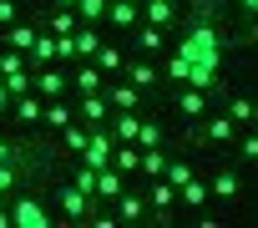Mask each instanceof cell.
<instances>
[{"label": "cell", "instance_id": "1", "mask_svg": "<svg viewBox=\"0 0 258 228\" xmlns=\"http://www.w3.org/2000/svg\"><path fill=\"white\" fill-rule=\"evenodd\" d=\"M177 56L187 61V86H203V91H223L218 81V66H223V31L213 21V6L203 0V6L192 11L182 41H177Z\"/></svg>", "mask_w": 258, "mask_h": 228}, {"label": "cell", "instance_id": "2", "mask_svg": "<svg viewBox=\"0 0 258 228\" xmlns=\"http://www.w3.org/2000/svg\"><path fill=\"white\" fill-rule=\"evenodd\" d=\"M31 91L46 96V101H51V96H66V91H71V76L56 71V66H36V71H31Z\"/></svg>", "mask_w": 258, "mask_h": 228}, {"label": "cell", "instance_id": "3", "mask_svg": "<svg viewBox=\"0 0 258 228\" xmlns=\"http://www.w3.org/2000/svg\"><path fill=\"white\" fill-rule=\"evenodd\" d=\"M111 147H116V137H111L106 127H91V132H86V147H81V162H86V167H106V162H111Z\"/></svg>", "mask_w": 258, "mask_h": 228}, {"label": "cell", "instance_id": "4", "mask_svg": "<svg viewBox=\"0 0 258 228\" xmlns=\"http://www.w3.org/2000/svg\"><path fill=\"white\" fill-rule=\"evenodd\" d=\"M11 223H16V228H51L56 218L46 213V203H36V198H21V203L11 208Z\"/></svg>", "mask_w": 258, "mask_h": 228}, {"label": "cell", "instance_id": "5", "mask_svg": "<svg viewBox=\"0 0 258 228\" xmlns=\"http://www.w3.org/2000/svg\"><path fill=\"white\" fill-rule=\"evenodd\" d=\"M101 96H111V106H116V111H142V101H147V96H142V91H137L132 81H116V86H101Z\"/></svg>", "mask_w": 258, "mask_h": 228}, {"label": "cell", "instance_id": "6", "mask_svg": "<svg viewBox=\"0 0 258 228\" xmlns=\"http://www.w3.org/2000/svg\"><path fill=\"white\" fill-rule=\"evenodd\" d=\"M91 66H96L101 76H116V71L126 66V51H121V46H111V41H101V46L91 51Z\"/></svg>", "mask_w": 258, "mask_h": 228}, {"label": "cell", "instance_id": "7", "mask_svg": "<svg viewBox=\"0 0 258 228\" xmlns=\"http://www.w3.org/2000/svg\"><path fill=\"white\" fill-rule=\"evenodd\" d=\"M61 208H66V218H81V223H86V218L96 213V198H86L81 188L66 183V188H61Z\"/></svg>", "mask_w": 258, "mask_h": 228}, {"label": "cell", "instance_id": "8", "mask_svg": "<svg viewBox=\"0 0 258 228\" xmlns=\"http://www.w3.org/2000/svg\"><path fill=\"white\" fill-rule=\"evenodd\" d=\"M142 218H147V198L121 188V193H116V223H142Z\"/></svg>", "mask_w": 258, "mask_h": 228}, {"label": "cell", "instance_id": "9", "mask_svg": "<svg viewBox=\"0 0 258 228\" xmlns=\"http://www.w3.org/2000/svg\"><path fill=\"white\" fill-rule=\"evenodd\" d=\"M121 71H126V81H132L137 91H157V81H162V71H157L152 61H126Z\"/></svg>", "mask_w": 258, "mask_h": 228}, {"label": "cell", "instance_id": "10", "mask_svg": "<svg viewBox=\"0 0 258 228\" xmlns=\"http://www.w3.org/2000/svg\"><path fill=\"white\" fill-rule=\"evenodd\" d=\"M208 101H213V96H208L203 86H182V91H177V111H182L187 122H198V117H203V111H208Z\"/></svg>", "mask_w": 258, "mask_h": 228}, {"label": "cell", "instance_id": "11", "mask_svg": "<svg viewBox=\"0 0 258 228\" xmlns=\"http://www.w3.org/2000/svg\"><path fill=\"white\" fill-rule=\"evenodd\" d=\"M106 21L121 26V31H132L142 21V6H137V0H106Z\"/></svg>", "mask_w": 258, "mask_h": 228}, {"label": "cell", "instance_id": "12", "mask_svg": "<svg viewBox=\"0 0 258 228\" xmlns=\"http://www.w3.org/2000/svg\"><path fill=\"white\" fill-rule=\"evenodd\" d=\"M147 198H152V208H157V223H172L167 213H172V203H177V188H172L167 178H152V193H147Z\"/></svg>", "mask_w": 258, "mask_h": 228}, {"label": "cell", "instance_id": "13", "mask_svg": "<svg viewBox=\"0 0 258 228\" xmlns=\"http://www.w3.org/2000/svg\"><path fill=\"white\" fill-rule=\"evenodd\" d=\"M106 117H111V101H106L101 91H86V96H81V122H86V127H101Z\"/></svg>", "mask_w": 258, "mask_h": 228}, {"label": "cell", "instance_id": "14", "mask_svg": "<svg viewBox=\"0 0 258 228\" xmlns=\"http://www.w3.org/2000/svg\"><path fill=\"white\" fill-rule=\"evenodd\" d=\"M192 137H203V142H213V147H223V142H233V117L223 111V117H213L208 127H192Z\"/></svg>", "mask_w": 258, "mask_h": 228}, {"label": "cell", "instance_id": "15", "mask_svg": "<svg viewBox=\"0 0 258 228\" xmlns=\"http://www.w3.org/2000/svg\"><path fill=\"white\" fill-rule=\"evenodd\" d=\"M56 61V36L51 31H36V41H31V56H26V66L36 71V66H51Z\"/></svg>", "mask_w": 258, "mask_h": 228}, {"label": "cell", "instance_id": "16", "mask_svg": "<svg viewBox=\"0 0 258 228\" xmlns=\"http://www.w3.org/2000/svg\"><path fill=\"white\" fill-rule=\"evenodd\" d=\"M11 106H16V117H21L26 127H36V122H41V111H46V101H41L36 91H21V96H11Z\"/></svg>", "mask_w": 258, "mask_h": 228}, {"label": "cell", "instance_id": "17", "mask_svg": "<svg viewBox=\"0 0 258 228\" xmlns=\"http://www.w3.org/2000/svg\"><path fill=\"white\" fill-rule=\"evenodd\" d=\"M36 31H41L36 21H11V26H6V46H11V51H31Z\"/></svg>", "mask_w": 258, "mask_h": 228}, {"label": "cell", "instance_id": "18", "mask_svg": "<svg viewBox=\"0 0 258 228\" xmlns=\"http://www.w3.org/2000/svg\"><path fill=\"white\" fill-rule=\"evenodd\" d=\"M101 46V36H96V26H76L71 31V56L76 61H91V51Z\"/></svg>", "mask_w": 258, "mask_h": 228}, {"label": "cell", "instance_id": "19", "mask_svg": "<svg viewBox=\"0 0 258 228\" xmlns=\"http://www.w3.org/2000/svg\"><path fill=\"white\" fill-rule=\"evenodd\" d=\"M106 122H111L106 132H111L116 142H132V137H137V122H142V117H137V111H111Z\"/></svg>", "mask_w": 258, "mask_h": 228}, {"label": "cell", "instance_id": "20", "mask_svg": "<svg viewBox=\"0 0 258 228\" xmlns=\"http://www.w3.org/2000/svg\"><path fill=\"white\" fill-rule=\"evenodd\" d=\"M81 21H76V11H66V6H56L46 21H41V31H51V36H71Z\"/></svg>", "mask_w": 258, "mask_h": 228}, {"label": "cell", "instance_id": "21", "mask_svg": "<svg viewBox=\"0 0 258 228\" xmlns=\"http://www.w3.org/2000/svg\"><path fill=\"white\" fill-rule=\"evenodd\" d=\"M132 142H137V147H167V132H162V122H157V117H142Z\"/></svg>", "mask_w": 258, "mask_h": 228}, {"label": "cell", "instance_id": "22", "mask_svg": "<svg viewBox=\"0 0 258 228\" xmlns=\"http://www.w3.org/2000/svg\"><path fill=\"white\" fill-rule=\"evenodd\" d=\"M121 188H126V178H121L111 162H106V167H96V198H106V203H111Z\"/></svg>", "mask_w": 258, "mask_h": 228}, {"label": "cell", "instance_id": "23", "mask_svg": "<svg viewBox=\"0 0 258 228\" xmlns=\"http://www.w3.org/2000/svg\"><path fill=\"white\" fill-rule=\"evenodd\" d=\"M71 86H76V96H86V91H101L106 76H101L96 66H76V71H71Z\"/></svg>", "mask_w": 258, "mask_h": 228}, {"label": "cell", "instance_id": "24", "mask_svg": "<svg viewBox=\"0 0 258 228\" xmlns=\"http://www.w3.org/2000/svg\"><path fill=\"white\" fill-rule=\"evenodd\" d=\"M41 122H46L51 132H61V127L71 122V106H66V96H51V101H46V111H41Z\"/></svg>", "mask_w": 258, "mask_h": 228}, {"label": "cell", "instance_id": "25", "mask_svg": "<svg viewBox=\"0 0 258 228\" xmlns=\"http://www.w3.org/2000/svg\"><path fill=\"white\" fill-rule=\"evenodd\" d=\"M142 16L152 26H172L177 21V6H172V0H142Z\"/></svg>", "mask_w": 258, "mask_h": 228}, {"label": "cell", "instance_id": "26", "mask_svg": "<svg viewBox=\"0 0 258 228\" xmlns=\"http://www.w3.org/2000/svg\"><path fill=\"white\" fill-rule=\"evenodd\" d=\"M177 198H182V208H208V183H198V178H187L182 188H177Z\"/></svg>", "mask_w": 258, "mask_h": 228}, {"label": "cell", "instance_id": "27", "mask_svg": "<svg viewBox=\"0 0 258 228\" xmlns=\"http://www.w3.org/2000/svg\"><path fill=\"white\" fill-rule=\"evenodd\" d=\"M137 46H142V51H152V56H157V51H167L162 26H152V21H147V26H137Z\"/></svg>", "mask_w": 258, "mask_h": 228}, {"label": "cell", "instance_id": "28", "mask_svg": "<svg viewBox=\"0 0 258 228\" xmlns=\"http://www.w3.org/2000/svg\"><path fill=\"white\" fill-rule=\"evenodd\" d=\"M208 193H218V198H238V193H243V173H233V167H228V173H218Z\"/></svg>", "mask_w": 258, "mask_h": 228}, {"label": "cell", "instance_id": "29", "mask_svg": "<svg viewBox=\"0 0 258 228\" xmlns=\"http://www.w3.org/2000/svg\"><path fill=\"white\" fill-rule=\"evenodd\" d=\"M71 11H76L81 26H96V21H106V0H76Z\"/></svg>", "mask_w": 258, "mask_h": 228}, {"label": "cell", "instance_id": "30", "mask_svg": "<svg viewBox=\"0 0 258 228\" xmlns=\"http://www.w3.org/2000/svg\"><path fill=\"white\" fill-rule=\"evenodd\" d=\"M228 117H233L238 127H253V101H248V96H228Z\"/></svg>", "mask_w": 258, "mask_h": 228}, {"label": "cell", "instance_id": "31", "mask_svg": "<svg viewBox=\"0 0 258 228\" xmlns=\"http://www.w3.org/2000/svg\"><path fill=\"white\" fill-rule=\"evenodd\" d=\"M21 183V157H11V162H0V198H6L11 188Z\"/></svg>", "mask_w": 258, "mask_h": 228}, {"label": "cell", "instance_id": "32", "mask_svg": "<svg viewBox=\"0 0 258 228\" xmlns=\"http://www.w3.org/2000/svg\"><path fill=\"white\" fill-rule=\"evenodd\" d=\"M0 81H6L11 96H21V91H31V66H21V71H11V76H0Z\"/></svg>", "mask_w": 258, "mask_h": 228}, {"label": "cell", "instance_id": "33", "mask_svg": "<svg viewBox=\"0 0 258 228\" xmlns=\"http://www.w3.org/2000/svg\"><path fill=\"white\" fill-rule=\"evenodd\" d=\"M71 188H81L86 198H96V167H86V162H81V167H76V178H71Z\"/></svg>", "mask_w": 258, "mask_h": 228}, {"label": "cell", "instance_id": "34", "mask_svg": "<svg viewBox=\"0 0 258 228\" xmlns=\"http://www.w3.org/2000/svg\"><path fill=\"white\" fill-rule=\"evenodd\" d=\"M21 66H26V51H11V46L0 51V76H11V71H21Z\"/></svg>", "mask_w": 258, "mask_h": 228}, {"label": "cell", "instance_id": "35", "mask_svg": "<svg viewBox=\"0 0 258 228\" xmlns=\"http://www.w3.org/2000/svg\"><path fill=\"white\" fill-rule=\"evenodd\" d=\"M167 76H172V81H177V86H187V61H182V56H177V51H172V56H167Z\"/></svg>", "mask_w": 258, "mask_h": 228}, {"label": "cell", "instance_id": "36", "mask_svg": "<svg viewBox=\"0 0 258 228\" xmlns=\"http://www.w3.org/2000/svg\"><path fill=\"white\" fill-rule=\"evenodd\" d=\"M11 21H21V6H16V0H0V31H6Z\"/></svg>", "mask_w": 258, "mask_h": 228}, {"label": "cell", "instance_id": "37", "mask_svg": "<svg viewBox=\"0 0 258 228\" xmlns=\"http://www.w3.org/2000/svg\"><path fill=\"white\" fill-rule=\"evenodd\" d=\"M238 11H243V21L253 26V16H258V0H238Z\"/></svg>", "mask_w": 258, "mask_h": 228}, {"label": "cell", "instance_id": "38", "mask_svg": "<svg viewBox=\"0 0 258 228\" xmlns=\"http://www.w3.org/2000/svg\"><path fill=\"white\" fill-rule=\"evenodd\" d=\"M11 157H16V152H11V142H6V137H0V162H11Z\"/></svg>", "mask_w": 258, "mask_h": 228}, {"label": "cell", "instance_id": "39", "mask_svg": "<svg viewBox=\"0 0 258 228\" xmlns=\"http://www.w3.org/2000/svg\"><path fill=\"white\" fill-rule=\"evenodd\" d=\"M11 106V91H6V81H0V111H6Z\"/></svg>", "mask_w": 258, "mask_h": 228}, {"label": "cell", "instance_id": "40", "mask_svg": "<svg viewBox=\"0 0 258 228\" xmlns=\"http://www.w3.org/2000/svg\"><path fill=\"white\" fill-rule=\"evenodd\" d=\"M137 6H142V0H137Z\"/></svg>", "mask_w": 258, "mask_h": 228}]
</instances>
